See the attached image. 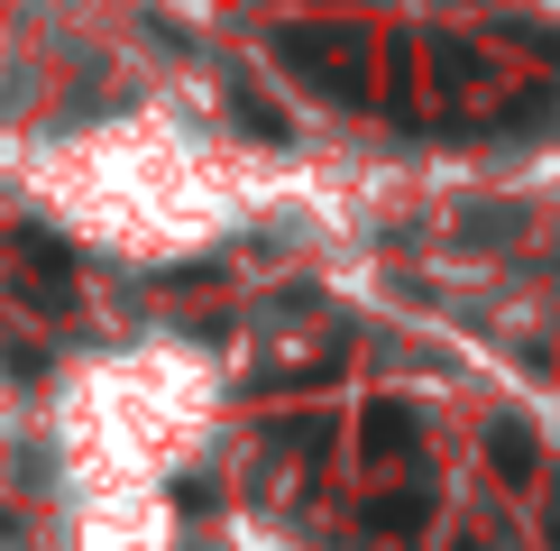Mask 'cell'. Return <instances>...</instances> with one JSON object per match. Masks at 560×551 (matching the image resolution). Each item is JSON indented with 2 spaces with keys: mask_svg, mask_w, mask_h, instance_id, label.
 Returning <instances> with one entry per match:
<instances>
[{
  "mask_svg": "<svg viewBox=\"0 0 560 551\" xmlns=\"http://www.w3.org/2000/svg\"><path fill=\"white\" fill-rule=\"evenodd\" d=\"M368 450H377V459H413V450H423L413 405H377V413H368Z\"/></svg>",
  "mask_w": 560,
  "mask_h": 551,
  "instance_id": "obj_2",
  "label": "cell"
},
{
  "mask_svg": "<svg viewBox=\"0 0 560 551\" xmlns=\"http://www.w3.org/2000/svg\"><path fill=\"white\" fill-rule=\"evenodd\" d=\"M423 515H432V496H423V488H405V496H377V505H368V524H377V534H413Z\"/></svg>",
  "mask_w": 560,
  "mask_h": 551,
  "instance_id": "obj_3",
  "label": "cell"
},
{
  "mask_svg": "<svg viewBox=\"0 0 560 551\" xmlns=\"http://www.w3.org/2000/svg\"><path fill=\"white\" fill-rule=\"evenodd\" d=\"M487 459H497V478H515V488L533 478V442H524L515 423H497V432H487Z\"/></svg>",
  "mask_w": 560,
  "mask_h": 551,
  "instance_id": "obj_4",
  "label": "cell"
},
{
  "mask_svg": "<svg viewBox=\"0 0 560 551\" xmlns=\"http://www.w3.org/2000/svg\"><path fill=\"white\" fill-rule=\"evenodd\" d=\"M276 65L285 74H303L313 92H331V102H359V46L349 37H331V28H276Z\"/></svg>",
  "mask_w": 560,
  "mask_h": 551,
  "instance_id": "obj_1",
  "label": "cell"
}]
</instances>
